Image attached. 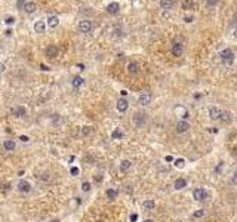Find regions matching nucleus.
Returning a JSON list of instances; mask_svg holds the SVG:
<instances>
[{"label": "nucleus", "instance_id": "37998d69", "mask_svg": "<svg viewBox=\"0 0 237 222\" xmlns=\"http://www.w3.org/2000/svg\"><path fill=\"white\" fill-rule=\"evenodd\" d=\"M5 34H6V36H11V34H12V30H11V28H9V30H6V31H5Z\"/></svg>", "mask_w": 237, "mask_h": 222}, {"label": "nucleus", "instance_id": "2f4dec72", "mask_svg": "<svg viewBox=\"0 0 237 222\" xmlns=\"http://www.w3.org/2000/svg\"><path fill=\"white\" fill-rule=\"evenodd\" d=\"M175 166L176 167H184V160H182V158H178V160L175 161Z\"/></svg>", "mask_w": 237, "mask_h": 222}, {"label": "nucleus", "instance_id": "7c9ffc66", "mask_svg": "<svg viewBox=\"0 0 237 222\" xmlns=\"http://www.w3.org/2000/svg\"><path fill=\"white\" fill-rule=\"evenodd\" d=\"M5 22H6L8 25H12V24L15 22V18H13V16H8V18L5 19Z\"/></svg>", "mask_w": 237, "mask_h": 222}, {"label": "nucleus", "instance_id": "7ed1b4c3", "mask_svg": "<svg viewBox=\"0 0 237 222\" xmlns=\"http://www.w3.org/2000/svg\"><path fill=\"white\" fill-rule=\"evenodd\" d=\"M193 197H194V200L196 201H204V200H207V197H209V194H207V191L203 188H197L193 191Z\"/></svg>", "mask_w": 237, "mask_h": 222}, {"label": "nucleus", "instance_id": "a211bd4d", "mask_svg": "<svg viewBox=\"0 0 237 222\" xmlns=\"http://www.w3.org/2000/svg\"><path fill=\"white\" fill-rule=\"evenodd\" d=\"M219 114H221V110H219V108H216V107H211V108H209V117H211L212 120H218V119H219Z\"/></svg>", "mask_w": 237, "mask_h": 222}, {"label": "nucleus", "instance_id": "79ce46f5", "mask_svg": "<svg viewBox=\"0 0 237 222\" xmlns=\"http://www.w3.org/2000/svg\"><path fill=\"white\" fill-rule=\"evenodd\" d=\"M233 184H237V172H236V175L233 176Z\"/></svg>", "mask_w": 237, "mask_h": 222}, {"label": "nucleus", "instance_id": "f704fd0d", "mask_svg": "<svg viewBox=\"0 0 237 222\" xmlns=\"http://www.w3.org/2000/svg\"><path fill=\"white\" fill-rule=\"evenodd\" d=\"M190 6H191V0H185L184 2V9H188Z\"/></svg>", "mask_w": 237, "mask_h": 222}, {"label": "nucleus", "instance_id": "58836bf2", "mask_svg": "<svg viewBox=\"0 0 237 222\" xmlns=\"http://www.w3.org/2000/svg\"><path fill=\"white\" fill-rule=\"evenodd\" d=\"M5 70H6V65H5L3 62H0V74H3V73H5Z\"/></svg>", "mask_w": 237, "mask_h": 222}, {"label": "nucleus", "instance_id": "0eeeda50", "mask_svg": "<svg viewBox=\"0 0 237 222\" xmlns=\"http://www.w3.org/2000/svg\"><path fill=\"white\" fill-rule=\"evenodd\" d=\"M45 54L47 58H57L58 54H59V49H58L55 44H51V46H47L45 50Z\"/></svg>", "mask_w": 237, "mask_h": 222}, {"label": "nucleus", "instance_id": "20e7f679", "mask_svg": "<svg viewBox=\"0 0 237 222\" xmlns=\"http://www.w3.org/2000/svg\"><path fill=\"white\" fill-rule=\"evenodd\" d=\"M92 22L89 21V19H82V21L79 22V30L80 33H90L92 31Z\"/></svg>", "mask_w": 237, "mask_h": 222}, {"label": "nucleus", "instance_id": "c85d7f7f", "mask_svg": "<svg viewBox=\"0 0 237 222\" xmlns=\"http://www.w3.org/2000/svg\"><path fill=\"white\" fill-rule=\"evenodd\" d=\"M25 3H27V0H18V2H16V8H18V9H23Z\"/></svg>", "mask_w": 237, "mask_h": 222}, {"label": "nucleus", "instance_id": "1a4fd4ad", "mask_svg": "<svg viewBox=\"0 0 237 222\" xmlns=\"http://www.w3.org/2000/svg\"><path fill=\"white\" fill-rule=\"evenodd\" d=\"M116 107H117V110L120 111V113H126L127 108H129V102H127V99H124V98H120V99L117 101Z\"/></svg>", "mask_w": 237, "mask_h": 222}, {"label": "nucleus", "instance_id": "5701e85b", "mask_svg": "<svg viewBox=\"0 0 237 222\" xmlns=\"http://www.w3.org/2000/svg\"><path fill=\"white\" fill-rule=\"evenodd\" d=\"M132 166V163L129 161V160H123L122 163H120V172H127L129 169Z\"/></svg>", "mask_w": 237, "mask_h": 222}, {"label": "nucleus", "instance_id": "bb28decb", "mask_svg": "<svg viewBox=\"0 0 237 222\" xmlns=\"http://www.w3.org/2000/svg\"><path fill=\"white\" fill-rule=\"evenodd\" d=\"M82 189H83V191H86V193H88V191H90V184L85 181V182L82 184Z\"/></svg>", "mask_w": 237, "mask_h": 222}, {"label": "nucleus", "instance_id": "c9c22d12", "mask_svg": "<svg viewBox=\"0 0 237 222\" xmlns=\"http://www.w3.org/2000/svg\"><path fill=\"white\" fill-rule=\"evenodd\" d=\"M194 18H193V15H187V16H184V21L185 22H191Z\"/></svg>", "mask_w": 237, "mask_h": 222}, {"label": "nucleus", "instance_id": "aec40b11", "mask_svg": "<svg viewBox=\"0 0 237 222\" xmlns=\"http://www.w3.org/2000/svg\"><path fill=\"white\" fill-rule=\"evenodd\" d=\"M173 6V0H160V8L165 11H169Z\"/></svg>", "mask_w": 237, "mask_h": 222}, {"label": "nucleus", "instance_id": "cd10ccee", "mask_svg": "<svg viewBox=\"0 0 237 222\" xmlns=\"http://www.w3.org/2000/svg\"><path fill=\"white\" fill-rule=\"evenodd\" d=\"M79 167H71V169H70V173H71V175H73V176H77V175H79Z\"/></svg>", "mask_w": 237, "mask_h": 222}, {"label": "nucleus", "instance_id": "6ab92c4d", "mask_svg": "<svg viewBox=\"0 0 237 222\" xmlns=\"http://www.w3.org/2000/svg\"><path fill=\"white\" fill-rule=\"evenodd\" d=\"M173 187H175V189H182L187 187V181L184 179V178H178L175 182H173Z\"/></svg>", "mask_w": 237, "mask_h": 222}, {"label": "nucleus", "instance_id": "a18cd8bd", "mask_svg": "<svg viewBox=\"0 0 237 222\" xmlns=\"http://www.w3.org/2000/svg\"><path fill=\"white\" fill-rule=\"evenodd\" d=\"M80 68V70H85V65H83V64H79V65H77Z\"/></svg>", "mask_w": 237, "mask_h": 222}, {"label": "nucleus", "instance_id": "39448f33", "mask_svg": "<svg viewBox=\"0 0 237 222\" xmlns=\"http://www.w3.org/2000/svg\"><path fill=\"white\" fill-rule=\"evenodd\" d=\"M218 120H221V123H224V124H230L233 122V114L227 110H221V114H219Z\"/></svg>", "mask_w": 237, "mask_h": 222}, {"label": "nucleus", "instance_id": "c03bdc74", "mask_svg": "<svg viewBox=\"0 0 237 222\" xmlns=\"http://www.w3.org/2000/svg\"><path fill=\"white\" fill-rule=\"evenodd\" d=\"M172 160H173V158H172L170 155H168V157H166V161H172Z\"/></svg>", "mask_w": 237, "mask_h": 222}, {"label": "nucleus", "instance_id": "a19ab883", "mask_svg": "<svg viewBox=\"0 0 237 222\" xmlns=\"http://www.w3.org/2000/svg\"><path fill=\"white\" fill-rule=\"evenodd\" d=\"M40 68H42L43 71H49V67H46L45 64H40Z\"/></svg>", "mask_w": 237, "mask_h": 222}, {"label": "nucleus", "instance_id": "e433bc0d", "mask_svg": "<svg viewBox=\"0 0 237 222\" xmlns=\"http://www.w3.org/2000/svg\"><path fill=\"white\" fill-rule=\"evenodd\" d=\"M138 221V215H136V213H132V215H131V222H136Z\"/></svg>", "mask_w": 237, "mask_h": 222}, {"label": "nucleus", "instance_id": "f257e3e1", "mask_svg": "<svg viewBox=\"0 0 237 222\" xmlns=\"http://www.w3.org/2000/svg\"><path fill=\"white\" fill-rule=\"evenodd\" d=\"M132 122H134V124H135L136 127H142L147 123V113L136 111L135 114H134V117H132Z\"/></svg>", "mask_w": 237, "mask_h": 222}, {"label": "nucleus", "instance_id": "423d86ee", "mask_svg": "<svg viewBox=\"0 0 237 222\" xmlns=\"http://www.w3.org/2000/svg\"><path fill=\"white\" fill-rule=\"evenodd\" d=\"M151 99H153V96L150 92H142L138 98V102H139V105H148L151 102Z\"/></svg>", "mask_w": 237, "mask_h": 222}, {"label": "nucleus", "instance_id": "9d476101", "mask_svg": "<svg viewBox=\"0 0 237 222\" xmlns=\"http://www.w3.org/2000/svg\"><path fill=\"white\" fill-rule=\"evenodd\" d=\"M188 129H190V124L185 120H181V122L176 123V132L178 133H185Z\"/></svg>", "mask_w": 237, "mask_h": 222}, {"label": "nucleus", "instance_id": "6e6552de", "mask_svg": "<svg viewBox=\"0 0 237 222\" xmlns=\"http://www.w3.org/2000/svg\"><path fill=\"white\" fill-rule=\"evenodd\" d=\"M182 54H184V46H182V43L175 42V43L172 44V55L173 56H181Z\"/></svg>", "mask_w": 237, "mask_h": 222}, {"label": "nucleus", "instance_id": "4c0bfd02", "mask_svg": "<svg viewBox=\"0 0 237 222\" xmlns=\"http://www.w3.org/2000/svg\"><path fill=\"white\" fill-rule=\"evenodd\" d=\"M206 3H207L209 6H214V5H216V3H218V0H206Z\"/></svg>", "mask_w": 237, "mask_h": 222}, {"label": "nucleus", "instance_id": "f03ea898", "mask_svg": "<svg viewBox=\"0 0 237 222\" xmlns=\"http://www.w3.org/2000/svg\"><path fill=\"white\" fill-rule=\"evenodd\" d=\"M219 56H221V61H222L224 64H227V65L233 64V61H234V54H233L231 49H224V50H221V52H219Z\"/></svg>", "mask_w": 237, "mask_h": 222}, {"label": "nucleus", "instance_id": "a878e982", "mask_svg": "<svg viewBox=\"0 0 237 222\" xmlns=\"http://www.w3.org/2000/svg\"><path fill=\"white\" fill-rule=\"evenodd\" d=\"M111 138H113V139H122V138H123V133L120 132L119 129H116V130L111 133Z\"/></svg>", "mask_w": 237, "mask_h": 222}, {"label": "nucleus", "instance_id": "4be33fe9", "mask_svg": "<svg viewBox=\"0 0 237 222\" xmlns=\"http://www.w3.org/2000/svg\"><path fill=\"white\" fill-rule=\"evenodd\" d=\"M83 83H85V78L80 77V76H76V77L73 78V82H71L73 88H80V86H82Z\"/></svg>", "mask_w": 237, "mask_h": 222}, {"label": "nucleus", "instance_id": "412c9836", "mask_svg": "<svg viewBox=\"0 0 237 222\" xmlns=\"http://www.w3.org/2000/svg\"><path fill=\"white\" fill-rule=\"evenodd\" d=\"M3 148H5L6 151H13V150H15V142H13L12 139H6V141L3 142Z\"/></svg>", "mask_w": 237, "mask_h": 222}, {"label": "nucleus", "instance_id": "473e14b6", "mask_svg": "<svg viewBox=\"0 0 237 222\" xmlns=\"http://www.w3.org/2000/svg\"><path fill=\"white\" fill-rule=\"evenodd\" d=\"M193 216H194V218H202V216H203V210L194 212V213H193Z\"/></svg>", "mask_w": 237, "mask_h": 222}, {"label": "nucleus", "instance_id": "4468645a", "mask_svg": "<svg viewBox=\"0 0 237 222\" xmlns=\"http://www.w3.org/2000/svg\"><path fill=\"white\" fill-rule=\"evenodd\" d=\"M18 189L25 194V193H30V191H31V185H30V182H27V181H19Z\"/></svg>", "mask_w": 237, "mask_h": 222}, {"label": "nucleus", "instance_id": "f8f14e48", "mask_svg": "<svg viewBox=\"0 0 237 222\" xmlns=\"http://www.w3.org/2000/svg\"><path fill=\"white\" fill-rule=\"evenodd\" d=\"M23 11L27 12V13H34V12L37 11V5H36L34 2H27V3L24 5Z\"/></svg>", "mask_w": 237, "mask_h": 222}, {"label": "nucleus", "instance_id": "ea45409f", "mask_svg": "<svg viewBox=\"0 0 237 222\" xmlns=\"http://www.w3.org/2000/svg\"><path fill=\"white\" fill-rule=\"evenodd\" d=\"M19 139H21L23 142H27V141H28L30 138H28V136H25V135H21V136H19Z\"/></svg>", "mask_w": 237, "mask_h": 222}, {"label": "nucleus", "instance_id": "b1692460", "mask_svg": "<svg viewBox=\"0 0 237 222\" xmlns=\"http://www.w3.org/2000/svg\"><path fill=\"white\" fill-rule=\"evenodd\" d=\"M107 197L110 200H114V199H117V191L116 189H113V188H110V189H107Z\"/></svg>", "mask_w": 237, "mask_h": 222}, {"label": "nucleus", "instance_id": "393cba45", "mask_svg": "<svg viewBox=\"0 0 237 222\" xmlns=\"http://www.w3.org/2000/svg\"><path fill=\"white\" fill-rule=\"evenodd\" d=\"M144 207H145V209H150V210H153V209L156 207V203H154L153 200H145V201H144Z\"/></svg>", "mask_w": 237, "mask_h": 222}, {"label": "nucleus", "instance_id": "72a5a7b5", "mask_svg": "<svg viewBox=\"0 0 237 222\" xmlns=\"http://www.w3.org/2000/svg\"><path fill=\"white\" fill-rule=\"evenodd\" d=\"M0 191H2V193H6V191H9V184H5V185H2V187H0Z\"/></svg>", "mask_w": 237, "mask_h": 222}, {"label": "nucleus", "instance_id": "c756f323", "mask_svg": "<svg viewBox=\"0 0 237 222\" xmlns=\"http://www.w3.org/2000/svg\"><path fill=\"white\" fill-rule=\"evenodd\" d=\"M90 132H92V129H90L89 126H85V127L82 129V133H83V135H89Z\"/></svg>", "mask_w": 237, "mask_h": 222}, {"label": "nucleus", "instance_id": "ddd939ff", "mask_svg": "<svg viewBox=\"0 0 237 222\" xmlns=\"http://www.w3.org/2000/svg\"><path fill=\"white\" fill-rule=\"evenodd\" d=\"M58 25H59V18H58L57 15H49V16H47V27L55 28Z\"/></svg>", "mask_w": 237, "mask_h": 222}, {"label": "nucleus", "instance_id": "49530a36", "mask_svg": "<svg viewBox=\"0 0 237 222\" xmlns=\"http://www.w3.org/2000/svg\"><path fill=\"white\" fill-rule=\"evenodd\" d=\"M144 222H154V221H153V219H145Z\"/></svg>", "mask_w": 237, "mask_h": 222}, {"label": "nucleus", "instance_id": "dca6fc26", "mask_svg": "<svg viewBox=\"0 0 237 222\" xmlns=\"http://www.w3.org/2000/svg\"><path fill=\"white\" fill-rule=\"evenodd\" d=\"M45 30H46L45 21H36L34 22V31H36V33H45Z\"/></svg>", "mask_w": 237, "mask_h": 222}, {"label": "nucleus", "instance_id": "9b49d317", "mask_svg": "<svg viewBox=\"0 0 237 222\" xmlns=\"http://www.w3.org/2000/svg\"><path fill=\"white\" fill-rule=\"evenodd\" d=\"M12 114H13L15 117H18V119H21V117H24V116L27 114V110H25L24 107H21V105H18V107H15V108H12Z\"/></svg>", "mask_w": 237, "mask_h": 222}, {"label": "nucleus", "instance_id": "2eb2a0df", "mask_svg": "<svg viewBox=\"0 0 237 222\" xmlns=\"http://www.w3.org/2000/svg\"><path fill=\"white\" fill-rule=\"evenodd\" d=\"M119 11H120V5H119L117 2H111V3L107 6V12H108V13H111V15L117 13Z\"/></svg>", "mask_w": 237, "mask_h": 222}, {"label": "nucleus", "instance_id": "f3484780", "mask_svg": "<svg viewBox=\"0 0 237 222\" xmlns=\"http://www.w3.org/2000/svg\"><path fill=\"white\" fill-rule=\"evenodd\" d=\"M127 71H129L131 74H138V71H139V65H138V62H135V61H131V62L127 64Z\"/></svg>", "mask_w": 237, "mask_h": 222}]
</instances>
